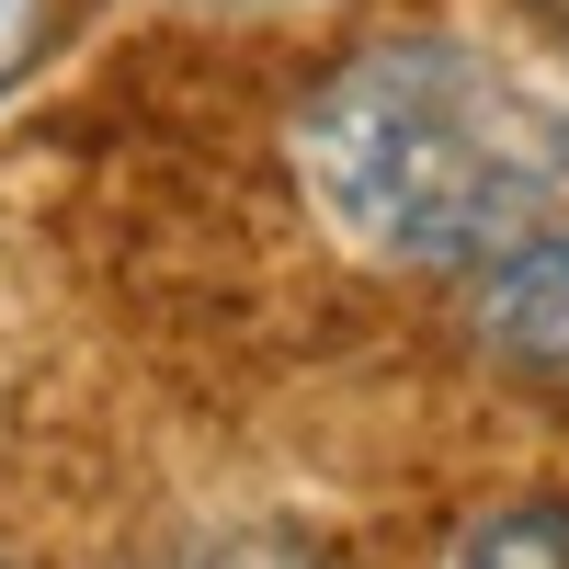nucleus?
I'll use <instances>...</instances> for the list:
<instances>
[{
	"instance_id": "nucleus-1",
	"label": "nucleus",
	"mask_w": 569,
	"mask_h": 569,
	"mask_svg": "<svg viewBox=\"0 0 569 569\" xmlns=\"http://www.w3.org/2000/svg\"><path fill=\"white\" fill-rule=\"evenodd\" d=\"M297 182L365 262L479 273L569 206V103L479 34H376L297 103Z\"/></svg>"
},
{
	"instance_id": "nucleus-2",
	"label": "nucleus",
	"mask_w": 569,
	"mask_h": 569,
	"mask_svg": "<svg viewBox=\"0 0 569 569\" xmlns=\"http://www.w3.org/2000/svg\"><path fill=\"white\" fill-rule=\"evenodd\" d=\"M467 330L501 376H536V388H569V228L547 217L536 240H512L479 262V297H467Z\"/></svg>"
},
{
	"instance_id": "nucleus-3",
	"label": "nucleus",
	"mask_w": 569,
	"mask_h": 569,
	"mask_svg": "<svg viewBox=\"0 0 569 569\" xmlns=\"http://www.w3.org/2000/svg\"><path fill=\"white\" fill-rule=\"evenodd\" d=\"M445 558L467 569H569V501H512V512H479Z\"/></svg>"
},
{
	"instance_id": "nucleus-4",
	"label": "nucleus",
	"mask_w": 569,
	"mask_h": 569,
	"mask_svg": "<svg viewBox=\"0 0 569 569\" xmlns=\"http://www.w3.org/2000/svg\"><path fill=\"white\" fill-rule=\"evenodd\" d=\"M46 23H58V0H0V91L46 58Z\"/></svg>"
},
{
	"instance_id": "nucleus-5",
	"label": "nucleus",
	"mask_w": 569,
	"mask_h": 569,
	"mask_svg": "<svg viewBox=\"0 0 569 569\" xmlns=\"http://www.w3.org/2000/svg\"><path fill=\"white\" fill-rule=\"evenodd\" d=\"M547 12H569V0H547Z\"/></svg>"
}]
</instances>
